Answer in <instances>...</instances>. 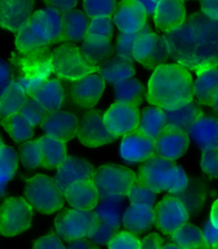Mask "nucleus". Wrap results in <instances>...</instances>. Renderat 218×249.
Returning a JSON list of instances; mask_svg holds the SVG:
<instances>
[{
    "mask_svg": "<svg viewBox=\"0 0 218 249\" xmlns=\"http://www.w3.org/2000/svg\"><path fill=\"white\" fill-rule=\"evenodd\" d=\"M77 139L86 148H99L117 140L105 124L103 114L97 110H89L80 118Z\"/></svg>",
    "mask_w": 218,
    "mask_h": 249,
    "instance_id": "nucleus-13",
    "label": "nucleus"
},
{
    "mask_svg": "<svg viewBox=\"0 0 218 249\" xmlns=\"http://www.w3.org/2000/svg\"><path fill=\"white\" fill-rule=\"evenodd\" d=\"M156 212L153 207L130 203L122 214V226L132 233H143L155 224Z\"/></svg>",
    "mask_w": 218,
    "mask_h": 249,
    "instance_id": "nucleus-28",
    "label": "nucleus"
},
{
    "mask_svg": "<svg viewBox=\"0 0 218 249\" xmlns=\"http://www.w3.org/2000/svg\"><path fill=\"white\" fill-rule=\"evenodd\" d=\"M95 168L93 164L84 158L68 156L66 160L55 169L53 181L61 194L78 183L94 179Z\"/></svg>",
    "mask_w": 218,
    "mask_h": 249,
    "instance_id": "nucleus-14",
    "label": "nucleus"
},
{
    "mask_svg": "<svg viewBox=\"0 0 218 249\" xmlns=\"http://www.w3.org/2000/svg\"><path fill=\"white\" fill-rule=\"evenodd\" d=\"M147 18L135 0H120L112 19L120 33L136 35L147 28Z\"/></svg>",
    "mask_w": 218,
    "mask_h": 249,
    "instance_id": "nucleus-21",
    "label": "nucleus"
},
{
    "mask_svg": "<svg viewBox=\"0 0 218 249\" xmlns=\"http://www.w3.org/2000/svg\"><path fill=\"white\" fill-rule=\"evenodd\" d=\"M170 239L172 243H175L181 249H206L202 230L191 223H186L174 233H171Z\"/></svg>",
    "mask_w": 218,
    "mask_h": 249,
    "instance_id": "nucleus-36",
    "label": "nucleus"
},
{
    "mask_svg": "<svg viewBox=\"0 0 218 249\" xmlns=\"http://www.w3.org/2000/svg\"><path fill=\"white\" fill-rule=\"evenodd\" d=\"M16 65L18 66L20 75L14 79L13 83L29 97L54 73L50 53L47 49L30 54H19Z\"/></svg>",
    "mask_w": 218,
    "mask_h": 249,
    "instance_id": "nucleus-7",
    "label": "nucleus"
},
{
    "mask_svg": "<svg viewBox=\"0 0 218 249\" xmlns=\"http://www.w3.org/2000/svg\"><path fill=\"white\" fill-rule=\"evenodd\" d=\"M167 59H169V53L163 36H159L148 27L137 33L133 46L134 62L147 70H154L164 64Z\"/></svg>",
    "mask_w": 218,
    "mask_h": 249,
    "instance_id": "nucleus-12",
    "label": "nucleus"
},
{
    "mask_svg": "<svg viewBox=\"0 0 218 249\" xmlns=\"http://www.w3.org/2000/svg\"><path fill=\"white\" fill-rule=\"evenodd\" d=\"M163 240L159 233L151 232L147 235H145L141 240L139 249H162L163 248Z\"/></svg>",
    "mask_w": 218,
    "mask_h": 249,
    "instance_id": "nucleus-53",
    "label": "nucleus"
},
{
    "mask_svg": "<svg viewBox=\"0 0 218 249\" xmlns=\"http://www.w3.org/2000/svg\"><path fill=\"white\" fill-rule=\"evenodd\" d=\"M89 18L83 11L74 9L63 13L64 42L82 43L86 36Z\"/></svg>",
    "mask_w": 218,
    "mask_h": 249,
    "instance_id": "nucleus-33",
    "label": "nucleus"
},
{
    "mask_svg": "<svg viewBox=\"0 0 218 249\" xmlns=\"http://www.w3.org/2000/svg\"><path fill=\"white\" fill-rule=\"evenodd\" d=\"M64 42L63 13L51 7L34 11L29 22L15 35L14 44L19 54H30Z\"/></svg>",
    "mask_w": 218,
    "mask_h": 249,
    "instance_id": "nucleus-3",
    "label": "nucleus"
},
{
    "mask_svg": "<svg viewBox=\"0 0 218 249\" xmlns=\"http://www.w3.org/2000/svg\"><path fill=\"white\" fill-rule=\"evenodd\" d=\"M166 130V118L163 109L150 106L141 114V120L136 131L144 137L155 141Z\"/></svg>",
    "mask_w": 218,
    "mask_h": 249,
    "instance_id": "nucleus-32",
    "label": "nucleus"
},
{
    "mask_svg": "<svg viewBox=\"0 0 218 249\" xmlns=\"http://www.w3.org/2000/svg\"><path fill=\"white\" fill-rule=\"evenodd\" d=\"M19 114L33 128L38 126L41 127L45 117L47 116V113L43 110V107L32 97L27 99L26 104L21 107Z\"/></svg>",
    "mask_w": 218,
    "mask_h": 249,
    "instance_id": "nucleus-43",
    "label": "nucleus"
},
{
    "mask_svg": "<svg viewBox=\"0 0 218 249\" xmlns=\"http://www.w3.org/2000/svg\"><path fill=\"white\" fill-rule=\"evenodd\" d=\"M0 124L11 140L14 141L15 143L24 144L28 141L33 140V137H34V128L31 127L19 113L1 120Z\"/></svg>",
    "mask_w": 218,
    "mask_h": 249,
    "instance_id": "nucleus-37",
    "label": "nucleus"
},
{
    "mask_svg": "<svg viewBox=\"0 0 218 249\" xmlns=\"http://www.w3.org/2000/svg\"><path fill=\"white\" fill-rule=\"evenodd\" d=\"M141 240L135 233L124 230L117 231L107 244L108 249H139Z\"/></svg>",
    "mask_w": 218,
    "mask_h": 249,
    "instance_id": "nucleus-45",
    "label": "nucleus"
},
{
    "mask_svg": "<svg viewBox=\"0 0 218 249\" xmlns=\"http://www.w3.org/2000/svg\"><path fill=\"white\" fill-rule=\"evenodd\" d=\"M97 73L103 79L105 83L115 87L117 84L134 78L136 69L134 62L122 60L114 55L98 66Z\"/></svg>",
    "mask_w": 218,
    "mask_h": 249,
    "instance_id": "nucleus-29",
    "label": "nucleus"
},
{
    "mask_svg": "<svg viewBox=\"0 0 218 249\" xmlns=\"http://www.w3.org/2000/svg\"><path fill=\"white\" fill-rule=\"evenodd\" d=\"M127 198L133 205L153 207L156 200V193L150 190L148 186L137 182L128 192Z\"/></svg>",
    "mask_w": 218,
    "mask_h": 249,
    "instance_id": "nucleus-44",
    "label": "nucleus"
},
{
    "mask_svg": "<svg viewBox=\"0 0 218 249\" xmlns=\"http://www.w3.org/2000/svg\"><path fill=\"white\" fill-rule=\"evenodd\" d=\"M35 0H0V28L17 33L34 13Z\"/></svg>",
    "mask_w": 218,
    "mask_h": 249,
    "instance_id": "nucleus-18",
    "label": "nucleus"
},
{
    "mask_svg": "<svg viewBox=\"0 0 218 249\" xmlns=\"http://www.w3.org/2000/svg\"><path fill=\"white\" fill-rule=\"evenodd\" d=\"M14 79L12 67L7 61L0 58V97L12 86Z\"/></svg>",
    "mask_w": 218,
    "mask_h": 249,
    "instance_id": "nucleus-50",
    "label": "nucleus"
},
{
    "mask_svg": "<svg viewBox=\"0 0 218 249\" xmlns=\"http://www.w3.org/2000/svg\"><path fill=\"white\" fill-rule=\"evenodd\" d=\"M50 59L54 75L61 80L76 82L98 71V66L92 64L85 58L80 47L70 43L55 47L50 53Z\"/></svg>",
    "mask_w": 218,
    "mask_h": 249,
    "instance_id": "nucleus-6",
    "label": "nucleus"
},
{
    "mask_svg": "<svg viewBox=\"0 0 218 249\" xmlns=\"http://www.w3.org/2000/svg\"><path fill=\"white\" fill-rule=\"evenodd\" d=\"M135 1L147 16H152L159 4V1L156 0H135Z\"/></svg>",
    "mask_w": 218,
    "mask_h": 249,
    "instance_id": "nucleus-54",
    "label": "nucleus"
},
{
    "mask_svg": "<svg viewBox=\"0 0 218 249\" xmlns=\"http://www.w3.org/2000/svg\"><path fill=\"white\" fill-rule=\"evenodd\" d=\"M181 1H183V2H184V1H189V0H181Z\"/></svg>",
    "mask_w": 218,
    "mask_h": 249,
    "instance_id": "nucleus-61",
    "label": "nucleus"
},
{
    "mask_svg": "<svg viewBox=\"0 0 218 249\" xmlns=\"http://www.w3.org/2000/svg\"><path fill=\"white\" fill-rule=\"evenodd\" d=\"M202 236L206 249H218V227L209 218L203 225Z\"/></svg>",
    "mask_w": 218,
    "mask_h": 249,
    "instance_id": "nucleus-49",
    "label": "nucleus"
},
{
    "mask_svg": "<svg viewBox=\"0 0 218 249\" xmlns=\"http://www.w3.org/2000/svg\"><path fill=\"white\" fill-rule=\"evenodd\" d=\"M29 96L12 83V86L0 97V121L18 114Z\"/></svg>",
    "mask_w": 218,
    "mask_h": 249,
    "instance_id": "nucleus-38",
    "label": "nucleus"
},
{
    "mask_svg": "<svg viewBox=\"0 0 218 249\" xmlns=\"http://www.w3.org/2000/svg\"><path fill=\"white\" fill-rule=\"evenodd\" d=\"M210 219L216 227H218V199H216L210 210Z\"/></svg>",
    "mask_w": 218,
    "mask_h": 249,
    "instance_id": "nucleus-56",
    "label": "nucleus"
},
{
    "mask_svg": "<svg viewBox=\"0 0 218 249\" xmlns=\"http://www.w3.org/2000/svg\"><path fill=\"white\" fill-rule=\"evenodd\" d=\"M118 154L121 161L128 165L142 164L155 155V141L137 131L132 132L121 139Z\"/></svg>",
    "mask_w": 218,
    "mask_h": 249,
    "instance_id": "nucleus-20",
    "label": "nucleus"
},
{
    "mask_svg": "<svg viewBox=\"0 0 218 249\" xmlns=\"http://www.w3.org/2000/svg\"><path fill=\"white\" fill-rule=\"evenodd\" d=\"M136 35H127V33H119L117 36L116 43L114 45V54L117 58L134 62L133 60V46L135 43Z\"/></svg>",
    "mask_w": 218,
    "mask_h": 249,
    "instance_id": "nucleus-46",
    "label": "nucleus"
},
{
    "mask_svg": "<svg viewBox=\"0 0 218 249\" xmlns=\"http://www.w3.org/2000/svg\"><path fill=\"white\" fill-rule=\"evenodd\" d=\"M79 121L74 112L59 110L47 114L41 124V128L44 135L62 140L67 143L77 138Z\"/></svg>",
    "mask_w": 218,
    "mask_h": 249,
    "instance_id": "nucleus-19",
    "label": "nucleus"
},
{
    "mask_svg": "<svg viewBox=\"0 0 218 249\" xmlns=\"http://www.w3.org/2000/svg\"><path fill=\"white\" fill-rule=\"evenodd\" d=\"M137 178L139 183L148 186L156 194L166 192L171 195H180L189 185L188 176L183 167L156 155L142 163Z\"/></svg>",
    "mask_w": 218,
    "mask_h": 249,
    "instance_id": "nucleus-4",
    "label": "nucleus"
},
{
    "mask_svg": "<svg viewBox=\"0 0 218 249\" xmlns=\"http://www.w3.org/2000/svg\"><path fill=\"white\" fill-rule=\"evenodd\" d=\"M191 139L187 133L165 131L155 140V155L165 160L176 162L186 154Z\"/></svg>",
    "mask_w": 218,
    "mask_h": 249,
    "instance_id": "nucleus-24",
    "label": "nucleus"
},
{
    "mask_svg": "<svg viewBox=\"0 0 218 249\" xmlns=\"http://www.w3.org/2000/svg\"><path fill=\"white\" fill-rule=\"evenodd\" d=\"M107 83L98 73H92L72 82L69 89L71 105L79 110H93L101 100Z\"/></svg>",
    "mask_w": 218,
    "mask_h": 249,
    "instance_id": "nucleus-16",
    "label": "nucleus"
},
{
    "mask_svg": "<svg viewBox=\"0 0 218 249\" xmlns=\"http://www.w3.org/2000/svg\"><path fill=\"white\" fill-rule=\"evenodd\" d=\"M38 144L41 146L43 163L42 167L45 169H57L62 164L67 155V143L62 140L42 135L37 139Z\"/></svg>",
    "mask_w": 218,
    "mask_h": 249,
    "instance_id": "nucleus-31",
    "label": "nucleus"
},
{
    "mask_svg": "<svg viewBox=\"0 0 218 249\" xmlns=\"http://www.w3.org/2000/svg\"><path fill=\"white\" fill-rule=\"evenodd\" d=\"M5 194H7V189L0 188V202H1V201L3 200V198H4Z\"/></svg>",
    "mask_w": 218,
    "mask_h": 249,
    "instance_id": "nucleus-59",
    "label": "nucleus"
},
{
    "mask_svg": "<svg viewBox=\"0 0 218 249\" xmlns=\"http://www.w3.org/2000/svg\"><path fill=\"white\" fill-rule=\"evenodd\" d=\"M144 95L145 88L136 78H131L114 87L115 103L138 107L142 104Z\"/></svg>",
    "mask_w": 218,
    "mask_h": 249,
    "instance_id": "nucleus-35",
    "label": "nucleus"
},
{
    "mask_svg": "<svg viewBox=\"0 0 218 249\" xmlns=\"http://www.w3.org/2000/svg\"><path fill=\"white\" fill-rule=\"evenodd\" d=\"M200 13L213 20H218V0H199Z\"/></svg>",
    "mask_w": 218,
    "mask_h": 249,
    "instance_id": "nucleus-52",
    "label": "nucleus"
},
{
    "mask_svg": "<svg viewBox=\"0 0 218 249\" xmlns=\"http://www.w3.org/2000/svg\"><path fill=\"white\" fill-rule=\"evenodd\" d=\"M188 137L201 151L218 149V116L201 115L188 130Z\"/></svg>",
    "mask_w": 218,
    "mask_h": 249,
    "instance_id": "nucleus-23",
    "label": "nucleus"
},
{
    "mask_svg": "<svg viewBox=\"0 0 218 249\" xmlns=\"http://www.w3.org/2000/svg\"><path fill=\"white\" fill-rule=\"evenodd\" d=\"M31 249H67V247L63 240L55 232H51L36 239L32 244Z\"/></svg>",
    "mask_w": 218,
    "mask_h": 249,
    "instance_id": "nucleus-48",
    "label": "nucleus"
},
{
    "mask_svg": "<svg viewBox=\"0 0 218 249\" xmlns=\"http://www.w3.org/2000/svg\"><path fill=\"white\" fill-rule=\"evenodd\" d=\"M193 76L185 66L164 63L152 71L147 83L149 105L168 110L194 101Z\"/></svg>",
    "mask_w": 218,
    "mask_h": 249,
    "instance_id": "nucleus-2",
    "label": "nucleus"
},
{
    "mask_svg": "<svg viewBox=\"0 0 218 249\" xmlns=\"http://www.w3.org/2000/svg\"><path fill=\"white\" fill-rule=\"evenodd\" d=\"M124 211L122 199H100L96 208L94 209L96 226L88 240L98 246H107L112 236L118 231L122 224Z\"/></svg>",
    "mask_w": 218,
    "mask_h": 249,
    "instance_id": "nucleus-11",
    "label": "nucleus"
},
{
    "mask_svg": "<svg viewBox=\"0 0 218 249\" xmlns=\"http://www.w3.org/2000/svg\"><path fill=\"white\" fill-rule=\"evenodd\" d=\"M169 58L196 71L204 66H218V20L196 12L163 36Z\"/></svg>",
    "mask_w": 218,
    "mask_h": 249,
    "instance_id": "nucleus-1",
    "label": "nucleus"
},
{
    "mask_svg": "<svg viewBox=\"0 0 218 249\" xmlns=\"http://www.w3.org/2000/svg\"><path fill=\"white\" fill-rule=\"evenodd\" d=\"M152 18L156 29L166 35L186 20L185 5L181 0H160Z\"/></svg>",
    "mask_w": 218,
    "mask_h": 249,
    "instance_id": "nucleus-22",
    "label": "nucleus"
},
{
    "mask_svg": "<svg viewBox=\"0 0 218 249\" xmlns=\"http://www.w3.org/2000/svg\"><path fill=\"white\" fill-rule=\"evenodd\" d=\"M19 166V157L12 147L4 145L0 150V188L7 189L16 176Z\"/></svg>",
    "mask_w": 218,
    "mask_h": 249,
    "instance_id": "nucleus-39",
    "label": "nucleus"
},
{
    "mask_svg": "<svg viewBox=\"0 0 218 249\" xmlns=\"http://www.w3.org/2000/svg\"><path fill=\"white\" fill-rule=\"evenodd\" d=\"M4 146V143H3V140L1 138V134H0V150L2 149V147Z\"/></svg>",
    "mask_w": 218,
    "mask_h": 249,
    "instance_id": "nucleus-60",
    "label": "nucleus"
},
{
    "mask_svg": "<svg viewBox=\"0 0 218 249\" xmlns=\"http://www.w3.org/2000/svg\"><path fill=\"white\" fill-rule=\"evenodd\" d=\"M166 118L165 131H176L187 133L192 124L203 114L195 100L192 103L183 105L172 109L164 110Z\"/></svg>",
    "mask_w": 218,
    "mask_h": 249,
    "instance_id": "nucleus-25",
    "label": "nucleus"
},
{
    "mask_svg": "<svg viewBox=\"0 0 218 249\" xmlns=\"http://www.w3.org/2000/svg\"><path fill=\"white\" fill-rule=\"evenodd\" d=\"M115 25L112 18H96L89 19L85 38L110 41L114 35Z\"/></svg>",
    "mask_w": 218,
    "mask_h": 249,
    "instance_id": "nucleus-42",
    "label": "nucleus"
},
{
    "mask_svg": "<svg viewBox=\"0 0 218 249\" xmlns=\"http://www.w3.org/2000/svg\"><path fill=\"white\" fill-rule=\"evenodd\" d=\"M156 227L165 234L174 233L188 223L189 210L178 195L165 196L155 208Z\"/></svg>",
    "mask_w": 218,
    "mask_h": 249,
    "instance_id": "nucleus-15",
    "label": "nucleus"
},
{
    "mask_svg": "<svg viewBox=\"0 0 218 249\" xmlns=\"http://www.w3.org/2000/svg\"><path fill=\"white\" fill-rule=\"evenodd\" d=\"M117 0H82L83 12L89 19L112 18L117 9Z\"/></svg>",
    "mask_w": 218,
    "mask_h": 249,
    "instance_id": "nucleus-41",
    "label": "nucleus"
},
{
    "mask_svg": "<svg viewBox=\"0 0 218 249\" xmlns=\"http://www.w3.org/2000/svg\"><path fill=\"white\" fill-rule=\"evenodd\" d=\"M199 165L206 176L212 179H218V149L202 151Z\"/></svg>",
    "mask_w": 218,
    "mask_h": 249,
    "instance_id": "nucleus-47",
    "label": "nucleus"
},
{
    "mask_svg": "<svg viewBox=\"0 0 218 249\" xmlns=\"http://www.w3.org/2000/svg\"><path fill=\"white\" fill-rule=\"evenodd\" d=\"M162 249H181L178 245H176L175 243H167V244L163 245V248Z\"/></svg>",
    "mask_w": 218,
    "mask_h": 249,
    "instance_id": "nucleus-58",
    "label": "nucleus"
},
{
    "mask_svg": "<svg viewBox=\"0 0 218 249\" xmlns=\"http://www.w3.org/2000/svg\"><path fill=\"white\" fill-rule=\"evenodd\" d=\"M96 226L94 210L68 209L54 218V232L66 242L89 239Z\"/></svg>",
    "mask_w": 218,
    "mask_h": 249,
    "instance_id": "nucleus-10",
    "label": "nucleus"
},
{
    "mask_svg": "<svg viewBox=\"0 0 218 249\" xmlns=\"http://www.w3.org/2000/svg\"><path fill=\"white\" fill-rule=\"evenodd\" d=\"M67 249H100V247L91 240L88 241V239H84L70 242L69 245L67 246Z\"/></svg>",
    "mask_w": 218,
    "mask_h": 249,
    "instance_id": "nucleus-55",
    "label": "nucleus"
},
{
    "mask_svg": "<svg viewBox=\"0 0 218 249\" xmlns=\"http://www.w3.org/2000/svg\"><path fill=\"white\" fill-rule=\"evenodd\" d=\"M31 97L49 114L62 110L65 104L66 93L62 82L59 79H48L38 88Z\"/></svg>",
    "mask_w": 218,
    "mask_h": 249,
    "instance_id": "nucleus-27",
    "label": "nucleus"
},
{
    "mask_svg": "<svg viewBox=\"0 0 218 249\" xmlns=\"http://www.w3.org/2000/svg\"><path fill=\"white\" fill-rule=\"evenodd\" d=\"M196 79L193 83L194 100L200 106L210 107L218 89V66H204L195 71Z\"/></svg>",
    "mask_w": 218,
    "mask_h": 249,
    "instance_id": "nucleus-26",
    "label": "nucleus"
},
{
    "mask_svg": "<svg viewBox=\"0 0 218 249\" xmlns=\"http://www.w3.org/2000/svg\"><path fill=\"white\" fill-rule=\"evenodd\" d=\"M141 113L138 107L114 103L103 112V121L110 132L118 138L135 132L138 127Z\"/></svg>",
    "mask_w": 218,
    "mask_h": 249,
    "instance_id": "nucleus-17",
    "label": "nucleus"
},
{
    "mask_svg": "<svg viewBox=\"0 0 218 249\" xmlns=\"http://www.w3.org/2000/svg\"><path fill=\"white\" fill-rule=\"evenodd\" d=\"M24 195L35 210L45 215L58 213L64 208V196L58 190L53 178L45 174H36L27 179Z\"/></svg>",
    "mask_w": 218,
    "mask_h": 249,
    "instance_id": "nucleus-8",
    "label": "nucleus"
},
{
    "mask_svg": "<svg viewBox=\"0 0 218 249\" xmlns=\"http://www.w3.org/2000/svg\"><path fill=\"white\" fill-rule=\"evenodd\" d=\"M156 1H159V2H160V0H156Z\"/></svg>",
    "mask_w": 218,
    "mask_h": 249,
    "instance_id": "nucleus-62",
    "label": "nucleus"
},
{
    "mask_svg": "<svg viewBox=\"0 0 218 249\" xmlns=\"http://www.w3.org/2000/svg\"><path fill=\"white\" fill-rule=\"evenodd\" d=\"M80 49L92 64L99 66L113 54L114 45L112 43V39L103 41V39L84 38L81 43Z\"/></svg>",
    "mask_w": 218,
    "mask_h": 249,
    "instance_id": "nucleus-34",
    "label": "nucleus"
},
{
    "mask_svg": "<svg viewBox=\"0 0 218 249\" xmlns=\"http://www.w3.org/2000/svg\"><path fill=\"white\" fill-rule=\"evenodd\" d=\"M94 183L100 199H122L138 182L137 174L118 164L107 163L95 169Z\"/></svg>",
    "mask_w": 218,
    "mask_h": 249,
    "instance_id": "nucleus-5",
    "label": "nucleus"
},
{
    "mask_svg": "<svg viewBox=\"0 0 218 249\" xmlns=\"http://www.w3.org/2000/svg\"><path fill=\"white\" fill-rule=\"evenodd\" d=\"M210 107L214 110L215 113H217V114H218V89L216 90L214 97H213V99H212V101H211Z\"/></svg>",
    "mask_w": 218,
    "mask_h": 249,
    "instance_id": "nucleus-57",
    "label": "nucleus"
},
{
    "mask_svg": "<svg viewBox=\"0 0 218 249\" xmlns=\"http://www.w3.org/2000/svg\"><path fill=\"white\" fill-rule=\"evenodd\" d=\"M25 197H5L0 202V234L12 237L30 230L34 211Z\"/></svg>",
    "mask_w": 218,
    "mask_h": 249,
    "instance_id": "nucleus-9",
    "label": "nucleus"
},
{
    "mask_svg": "<svg viewBox=\"0 0 218 249\" xmlns=\"http://www.w3.org/2000/svg\"><path fill=\"white\" fill-rule=\"evenodd\" d=\"M18 157L21 165L27 169H36L38 167H42L43 155L37 139L30 140L22 144L19 149Z\"/></svg>",
    "mask_w": 218,
    "mask_h": 249,
    "instance_id": "nucleus-40",
    "label": "nucleus"
},
{
    "mask_svg": "<svg viewBox=\"0 0 218 249\" xmlns=\"http://www.w3.org/2000/svg\"><path fill=\"white\" fill-rule=\"evenodd\" d=\"M63 196L71 208L80 210H94L100 201V196L93 180L71 186Z\"/></svg>",
    "mask_w": 218,
    "mask_h": 249,
    "instance_id": "nucleus-30",
    "label": "nucleus"
},
{
    "mask_svg": "<svg viewBox=\"0 0 218 249\" xmlns=\"http://www.w3.org/2000/svg\"><path fill=\"white\" fill-rule=\"evenodd\" d=\"M43 1L47 4V7H51L61 13H65L76 9L80 0H43Z\"/></svg>",
    "mask_w": 218,
    "mask_h": 249,
    "instance_id": "nucleus-51",
    "label": "nucleus"
}]
</instances>
